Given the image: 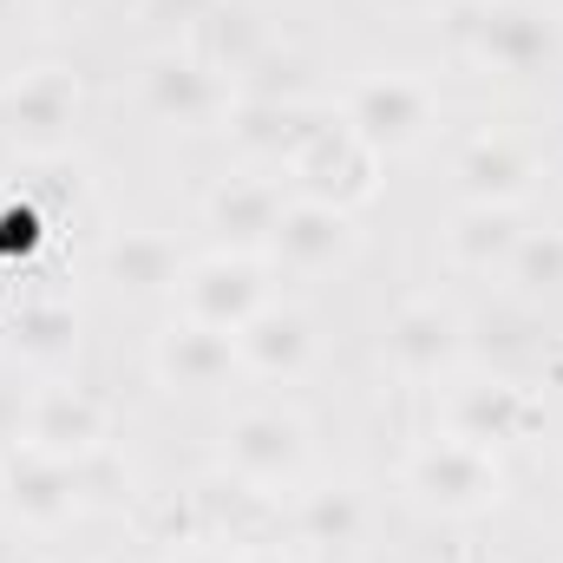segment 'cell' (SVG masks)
I'll return each mask as SVG.
<instances>
[{"mask_svg": "<svg viewBox=\"0 0 563 563\" xmlns=\"http://www.w3.org/2000/svg\"><path fill=\"white\" fill-rule=\"evenodd\" d=\"M33 236H40L33 210H7L0 217V250H33Z\"/></svg>", "mask_w": 563, "mask_h": 563, "instance_id": "6da1fadb", "label": "cell"}]
</instances>
